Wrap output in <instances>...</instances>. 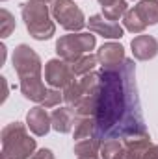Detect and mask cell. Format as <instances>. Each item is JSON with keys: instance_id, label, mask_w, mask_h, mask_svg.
<instances>
[{"instance_id": "obj_18", "label": "cell", "mask_w": 158, "mask_h": 159, "mask_svg": "<svg viewBox=\"0 0 158 159\" xmlns=\"http://www.w3.org/2000/svg\"><path fill=\"white\" fill-rule=\"evenodd\" d=\"M101 144H102V141L97 139V137L77 141V144H75V156L77 157H91V156H97V154H101Z\"/></svg>"}, {"instance_id": "obj_11", "label": "cell", "mask_w": 158, "mask_h": 159, "mask_svg": "<svg viewBox=\"0 0 158 159\" xmlns=\"http://www.w3.org/2000/svg\"><path fill=\"white\" fill-rule=\"evenodd\" d=\"M26 126L36 137H45L52 128V120L43 106H36L26 113Z\"/></svg>"}, {"instance_id": "obj_7", "label": "cell", "mask_w": 158, "mask_h": 159, "mask_svg": "<svg viewBox=\"0 0 158 159\" xmlns=\"http://www.w3.org/2000/svg\"><path fill=\"white\" fill-rule=\"evenodd\" d=\"M101 91V74L99 72H89L80 80H75L71 85H67L63 89V102L73 107L80 98L84 96H91L97 94Z\"/></svg>"}, {"instance_id": "obj_9", "label": "cell", "mask_w": 158, "mask_h": 159, "mask_svg": "<svg viewBox=\"0 0 158 159\" xmlns=\"http://www.w3.org/2000/svg\"><path fill=\"white\" fill-rule=\"evenodd\" d=\"M87 28L91 34L102 35L104 39H121L125 35V28L117 22L108 20L104 15H91L87 20Z\"/></svg>"}, {"instance_id": "obj_19", "label": "cell", "mask_w": 158, "mask_h": 159, "mask_svg": "<svg viewBox=\"0 0 158 159\" xmlns=\"http://www.w3.org/2000/svg\"><path fill=\"white\" fill-rule=\"evenodd\" d=\"M97 63H99L97 54H95V56H93V54H84V56H80L77 61L71 63V67H73L75 76H86V74L93 72V69H95Z\"/></svg>"}, {"instance_id": "obj_26", "label": "cell", "mask_w": 158, "mask_h": 159, "mask_svg": "<svg viewBox=\"0 0 158 159\" xmlns=\"http://www.w3.org/2000/svg\"><path fill=\"white\" fill-rule=\"evenodd\" d=\"M141 159H158V144H151L145 150V154H143Z\"/></svg>"}, {"instance_id": "obj_29", "label": "cell", "mask_w": 158, "mask_h": 159, "mask_svg": "<svg viewBox=\"0 0 158 159\" xmlns=\"http://www.w3.org/2000/svg\"><path fill=\"white\" fill-rule=\"evenodd\" d=\"M41 2H54V0H41Z\"/></svg>"}, {"instance_id": "obj_30", "label": "cell", "mask_w": 158, "mask_h": 159, "mask_svg": "<svg viewBox=\"0 0 158 159\" xmlns=\"http://www.w3.org/2000/svg\"><path fill=\"white\" fill-rule=\"evenodd\" d=\"M2 2H6V0H2Z\"/></svg>"}, {"instance_id": "obj_16", "label": "cell", "mask_w": 158, "mask_h": 159, "mask_svg": "<svg viewBox=\"0 0 158 159\" xmlns=\"http://www.w3.org/2000/svg\"><path fill=\"white\" fill-rule=\"evenodd\" d=\"M134 9L147 26L158 24V0H140L138 6H134Z\"/></svg>"}, {"instance_id": "obj_20", "label": "cell", "mask_w": 158, "mask_h": 159, "mask_svg": "<svg viewBox=\"0 0 158 159\" xmlns=\"http://www.w3.org/2000/svg\"><path fill=\"white\" fill-rule=\"evenodd\" d=\"M123 28L128 30L130 34H143L145 28H147V24L141 20V17L138 15V11L134 7H130L125 13V17H123Z\"/></svg>"}, {"instance_id": "obj_8", "label": "cell", "mask_w": 158, "mask_h": 159, "mask_svg": "<svg viewBox=\"0 0 158 159\" xmlns=\"http://www.w3.org/2000/svg\"><path fill=\"white\" fill-rule=\"evenodd\" d=\"M45 81L52 89H65L75 81V72L71 63H67L62 57L48 59L45 63Z\"/></svg>"}, {"instance_id": "obj_23", "label": "cell", "mask_w": 158, "mask_h": 159, "mask_svg": "<svg viewBox=\"0 0 158 159\" xmlns=\"http://www.w3.org/2000/svg\"><path fill=\"white\" fill-rule=\"evenodd\" d=\"M15 30V17L7 9H0V37L6 39Z\"/></svg>"}, {"instance_id": "obj_28", "label": "cell", "mask_w": 158, "mask_h": 159, "mask_svg": "<svg viewBox=\"0 0 158 159\" xmlns=\"http://www.w3.org/2000/svg\"><path fill=\"white\" fill-rule=\"evenodd\" d=\"M78 159H99L97 156H91V157H78Z\"/></svg>"}, {"instance_id": "obj_13", "label": "cell", "mask_w": 158, "mask_h": 159, "mask_svg": "<svg viewBox=\"0 0 158 159\" xmlns=\"http://www.w3.org/2000/svg\"><path fill=\"white\" fill-rule=\"evenodd\" d=\"M21 93L26 100L41 104L48 93V89L45 87L43 78L41 76H34V78H22L21 80Z\"/></svg>"}, {"instance_id": "obj_24", "label": "cell", "mask_w": 158, "mask_h": 159, "mask_svg": "<svg viewBox=\"0 0 158 159\" xmlns=\"http://www.w3.org/2000/svg\"><path fill=\"white\" fill-rule=\"evenodd\" d=\"M62 100H63V93H60V89H48V93H47L45 100L41 102V106H43L45 109H50V107L60 106Z\"/></svg>"}, {"instance_id": "obj_21", "label": "cell", "mask_w": 158, "mask_h": 159, "mask_svg": "<svg viewBox=\"0 0 158 159\" xmlns=\"http://www.w3.org/2000/svg\"><path fill=\"white\" fill-rule=\"evenodd\" d=\"M126 11H128L126 0H114V2L108 4V6H102V15H104L108 20H112V22L123 19Z\"/></svg>"}, {"instance_id": "obj_27", "label": "cell", "mask_w": 158, "mask_h": 159, "mask_svg": "<svg viewBox=\"0 0 158 159\" xmlns=\"http://www.w3.org/2000/svg\"><path fill=\"white\" fill-rule=\"evenodd\" d=\"M97 2H99L101 6H108V4H112L114 0H97Z\"/></svg>"}, {"instance_id": "obj_14", "label": "cell", "mask_w": 158, "mask_h": 159, "mask_svg": "<svg viewBox=\"0 0 158 159\" xmlns=\"http://www.w3.org/2000/svg\"><path fill=\"white\" fill-rule=\"evenodd\" d=\"M50 120H52V129H56L58 133H69L75 128L77 117L71 107H58L52 111Z\"/></svg>"}, {"instance_id": "obj_25", "label": "cell", "mask_w": 158, "mask_h": 159, "mask_svg": "<svg viewBox=\"0 0 158 159\" xmlns=\"http://www.w3.org/2000/svg\"><path fill=\"white\" fill-rule=\"evenodd\" d=\"M30 159H54V154H52V150H48V148H39Z\"/></svg>"}, {"instance_id": "obj_5", "label": "cell", "mask_w": 158, "mask_h": 159, "mask_svg": "<svg viewBox=\"0 0 158 159\" xmlns=\"http://www.w3.org/2000/svg\"><path fill=\"white\" fill-rule=\"evenodd\" d=\"M54 20L67 32H80L84 26H87V20L75 0H54L50 9Z\"/></svg>"}, {"instance_id": "obj_10", "label": "cell", "mask_w": 158, "mask_h": 159, "mask_svg": "<svg viewBox=\"0 0 158 159\" xmlns=\"http://www.w3.org/2000/svg\"><path fill=\"white\" fill-rule=\"evenodd\" d=\"M97 59L101 63V69H114L123 65V61L126 59L125 57V46L121 43L116 41H110V43H104L99 50H97Z\"/></svg>"}, {"instance_id": "obj_12", "label": "cell", "mask_w": 158, "mask_h": 159, "mask_svg": "<svg viewBox=\"0 0 158 159\" xmlns=\"http://www.w3.org/2000/svg\"><path fill=\"white\" fill-rule=\"evenodd\" d=\"M130 48L134 59L138 61H149L158 56V41L153 35H145V34L136 35L130 43Z\"/></svg>"}, {"instance_id": "obj_1", "label": "cell", "mask_w": 158, "mask_h": 159, "mask_svg": "<svg viewBox=\"0 0 158 159\" xmlns=\"http://www.w3.org/2000/svg\"><path fill=\"white\" fill-rule=\"evenodd\" d=\"M101 91L97 109V139H126L130 135L145 133L141 115L136 65L125 59L123 65L114 69H101Z\"/></svg>"}, {"instance_id": "obj_22", "label": "cell", "mask_w": 158, "mask_h": 159, "mask_svg": "<svg viewBox=\"0 0 158 159\" xmlns=\"http://www.w3.org/2000/svg\"><path fill=\"white\" fill-rule=\"evenodd\" d=\"M123 152V141L119 139H106L101 144V157L102 159H116Z\"/></svg>"}, {"instance_id": "obj_17", "label": "cell", "mask_w": 158, "mask_h": 159, "mask_svg": "<svg viewBox=\"0 0 158 159\" xmlns=\"http://www.w3.org/2000/svg\"><path fill=\"white\" fill-rule=\"evenodd\" d=\"M73 137H75V141H84V139L97 137V120H95V117L77 119L75 129H73Z\"/></svg>"}, {"instance_id": "obj_2", "label": "cell", "mask_w": 158, "mask_h": 159, "mask_svg": "<svg viewBox=\"0 0 158 159\" xmlns=\"http://www.w3.org/2000/svg\"><path fill=\"white\" fill-rule=\"evenodd\" d=\"M26 128L22 122H11L2 128V159H30L36 154V139L30 137Z\"/></svg>"}, {"instance_id": "obj_6", "label": "cell", "mask_w": 158, "mask_h": 159, "mask_svg": "<svg viewBox=\"0 0 158 159\" xmlns=\"http://www.w3.org/2000/svg\"><path fill=\"white\" fill-rule=\"evenodd\" d=\"M11 61H13V70L17 72L19 80L41 76V70H43L41 57L37 56V52L34 48H30L28 44L15 46V52L11 56Z\"/></svg>"}, {"instance_id": "obj_15", "label": "cell", "mask_w": 158, "mask_h": 159, "mask_svg": "<svg viewBox=\"0 0 158 159\" xmlns=\"http://www.w3.org/2000/svg\"><path fill=\"white\" fill-rule=\"evenodd\" d=\"M77 119H86V117H95L99 109V93L91 96H84L71 107Z\"/></svg>"}, {"instance_id": "obj_4", "label": "cell", "mask_w": 158, "mask_h": 159, "mask_svg": "<svg viewBox=\"0 0 158 159\" xmlns=\"http://www.w3.org/2000/svg\"><path fill=\"white\" fill-rule=\"evenodd\" d=\"M97 44V37L89 32V34H82V32H75V34H67L62 35L56 41V54L65 59L67 63L77 61L80 56L89 54Z\"/></svg>"}, {"instance_id": "obj_3", "label": "cell", "mask_w": 158, "mask_h": 159, "mask_svg": "<svg viewBox=\"0 0 158 159\" xmlns=\"http://www.w3.org/2000/svg\"><path fill=\"white\" fill-rule=\"evenodd\" d=\"M21 15L28 34L36 41H47L56 34V24L50 19V11L47 2L28 0L21 7Z\"/></svg>"}]
</instances>
